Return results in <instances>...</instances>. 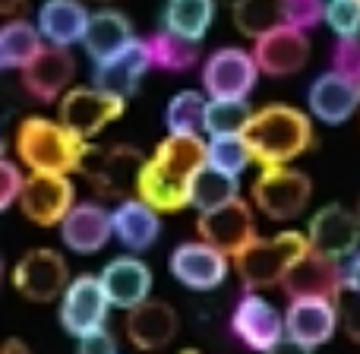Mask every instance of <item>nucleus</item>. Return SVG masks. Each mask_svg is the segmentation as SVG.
<instances>
[{
	"mask_svg": "<svg viewBox=\"0 0 360 354\" xmlns=\"http://www.w3.org/2000/svg\"><path fill=\"white\" fill-rule=\"evenodd\" d=\"M310 250V241L300 231H278L272 237L256 234L240 253L234 256L237 279L247 291H262V288L281 285L285 272L294 266L300 253Z\"/></svg>",
	"mask_w": 360,
	"mask_h": 354,
	"instance_id": "nucleus-4",
	"label": "nucleus"
},
{
	"mask_svg": "<svg viewBox=\"0 0 360 354\" xmlns=\"http://www.w3.org/2000/svg\"><path fill=\"white\" fill-rule=\"evenodd\" d=\"M133 25L130 19L124 16L120 10H98L89 16V25H86V35H82V44H86L89 57L95 63L105 61V57L117 54L127 42H133Z\"/></svg>",
	"mask_w": 360,
	"mask_h": 354,
	"instance_id": "nucleus-27",
	"label": "nucleus"
},
{
	"mask_svg": "<svg viewBox=\"0 0 360 354\" xmlns=\"http://www.w3.org/2000/svg\"><path fill=\"white\" fill-rule=\"evenodd\" d=\"M146 158L136 146H86L79 171L89 177V184L108 199H127L136 193L139 171Z\"/></svg>",
	"mask_w": 360,
	"mask_h": 354,
	"instance_id": "nucleus-5",
	"label": "nucleus"
},
{
	"mask_svg": "<svg viewBox=\"0 0 360 354\" xmlns=\"http://www.w3.org/2000/svg\"><path fill=\"white\" fill-rule=\"evenodd\" d=\"M345 288L351 294H360V247L348 256V266H345Z\"/></svg>",
	"mask_w": 360,
	"mask_h": 354,
	"instance_id": "nucleus-42",
	"label": "nucleus"
},
{
	"mask_svg": "<svg viewBox=\"0 0 360 354\" xmlns=\"http://www.w3.org/2000/svg\"><path fill=\"white\" fill-rule=\"evenodd\" d=\"M177 313L171 304H165V301H143V304H136L133 310H127V339H130V345L136 351H162L168 348L171 342H174L177 336Z\"/></svg>",
	"mask_w": 360,
	"mask_h": 354,
	"instance_id": "nucleus-22",
	"label": "nucleus"
},
{
	"mask_svg": "<svg viewBox=\"0 0 360 354\" xmlns=\"http://www.w3.org/2000/svg\"><path fill=\"white\" fill-rule=\"evenodd\" d=\"M108 310H111V301L98 275H76L60 294V326L73 339L101 329L108 323Z\"/></svg>",
	"mask_w": 360,
	"mask_h": 354,
	"instance_id": "nucleus-12",
	"label": "nucleus"
},
{
	"mask_svg": "<svg viewBox=\"0 0 360 354\" xmlns=\"http://www.w3.org/2000/svg\"><path fill=\"white\" fill-rule=\"evenodd\" d=\"M124 108L127 99L120 95H111L98 86H76L60 95V124L89 143L108 124H114L124 114Z\"/></svg>",
	"mask_w": 360,
	"mask_h": 354,
	"instance_id": "nucleus-7",
	"label": "nucleus"
},
{
	"mask_svg": "<svg viewBox=\"0 0 360 354\" xmlns=\"http://www.w3.org/2000/svg\"><path fill=\"white\" fill-rule=\"evenodd\" d=\"M323 19L338 38L360 35V0H326Z\"/></svg>",
	"mask_w": 360,
	"mask_h": 354,
	"instance_id": "nucleus-36",
	"label": "nucleus"
},
{
	"mask_svg": "<svg viewBox=\"0 0 360 354\" xmlns=\"http://www.w3.org/2000/svg\"><path fill=\"white\" fill-rule=\"evenodd\" d=\"M250 105L247 99H209L205 101V118L202 130L209 137H231V133H243L250 120Z\"/></svg>",
	"mask_w": 360,
	"mask_h": 354,
	"instance_id": "nucleus-32",
	"label": "nucleus"
},
{
	"mask_svg": "<svg viewBox=\"0 0 360 354\" xmlns=\"http://www.w3.org/2000/svg\"><path fill=\"white\" fill-rule=\"evenodd\" d=\"M196 231H199V241L212 244L215 250H221L224 256L234 260V256L256 237L253 206H250L243 196H234L224 206L205 209V212H199V218H196Z\"/></svg>",
	"mask_w": 360,
	"mask_h": 354,
	"instance_id": "nucleus-8",
	"label": "nucleus"
},
{
	"mask_svg": "<svg viewBox=\"0 0 360 354\" xmlns=\"http://www.w3.org/2000/svg\"><path fill=\"white\" fill-rule=\"evenodd\" d=\"M231 329L250 351L262 354L285 336V313H278L259 291H247L231 313Z\"/></svg>",
	"mask_w": 360,
	"mask_h": 354,
	"instance_id": "nucleus-17",
	"label": "nucleus"
},
{
	"mask_svg": "<svg viewBox=\"0 0 360 354\" xmlns=\"http://www.w3.org/2000/svg\"><path fill=\"white\" fill-rule=\"evenodd\" d=\"M177 354H202V351H196V348H184V351H177Z\"/></svg>",
	"mask_w": 360,
	"mask_h": 354,
	"instance_id": "nucleus-46",
	"label": "nucleus"
},
{
	"mask_svg": "<svg viewBox=\"0 0 360 354\" xmlns=\"http://www.w3.org/2000/svg\"><path fill=\"white\" fill-rule=\"evenodd\" d=\"M240 137L250 149V158L259 168L288 165L304 152H310L316 143L313 120L291 105H266L253 111Z\"/></svg>",
	"mask_w": 360,
	"mask_h": 354,
	"instance_id": "nucleus-2",
	"label": "nucleus"
},
{
	"mask_svg": "<svg viewBox=\"0 0 360 354\" xmlns=\"http://www.w3.org/2000/svg\"><path fill=\"white\" fill-rule=\"evenodd\" d=\"M16 156L29 171L38 175H73L79 171L86 139H79L60 120L25 118L16 127Z\"/></svg>",
	"mask_w": 360,
	"mask_h": 354,
	"instance_id": "nucleus-3",
	"label": "nucleus"
},
{
	"mask_svg": "<svg viewBox=\"0 0 360 354\" xmlns=\"http://www.w3.org/2000/svg\"><path fill=\"white\" fill-rule=\"evenodd\" d=\"M22 171L16 162L0 156V212H6L13 203H19V190H22Z\"/></svg>",
	"mask_w": 360,
	"mask_h": 354,
	"instance_id": "nucleus-39",
	"label": "nucleus"
},
{
	"mask_svg": "<svg viewBox=\"0 0 360 354\" xmlns=\"http://www.w3.org/2000/svg\"><path fill=\"white\" fill-rule=\"evenodd\" d=\"M89 16L92 13L86 10L82 0H44L38 6L35 29L41 35V42L57 44V48H73L86 35Z\"/></svg>",
	"mask_w": 360,
	"mask_h": 354,
	"instance_id": "nucleus-26",
	"label": "nucleus"
},
{
	"mask_svg": "<svg viewBox=\"0 0 360 354\" xmlns=\"http://www.w3.org/2000/svg\"><path fill=\"white\" fill-rule=\"evenodd\" d=\"M95 4H111V0H95Z\"/></svg>",
	"mask_w": 360,
	"mask_h": 354,
	"instance_id": "nucleus-49",
	"label": "nucleus"
},
{
	"mask_svg": "<svg viewBox=\"0 0 360 354\" xmlns=\"http://www.w3.org/2000/svg\"><path fill=\"white\" fill-rule=\"evenodd\" d=\"M13 285L32 304H51L70 285L67 260L51 247L29 250V253L19 256L16 269H13Z\"/></svg>",
	"mask_w": 360,
	"mask_h": 354,
	"instance_id": "nucleus-10",
	"label": "nucleus"
},
{
	"mask_svg": "<svg viewBox=\"0 0 360 354\" xmlns=\"http://www.w3.org/2000/svg\"><path fill=\"white\" fill-rule=\"evenodd\" d=\"M310 250L326 253L332 260H345L360 247V218L354 209H345L342 203H329L310 218L307 225Z\"/></svg>",
	"mask_w": 360,
	"mask_h": 354,
	"instance_id": "nucleus-16",
	"label": "nucleus"
},
{
	"mask_svg": "<svg viewBox=\"0 0 360 354\" xmlns=\"http://www.w3.org/2000/svg\"><path fill=\"white\" fill-rule=\"evenodd\" d=\"M41 48V35L29 19H10L0 25V70H22Z\"/></svg>",
	"mask_w": 360,
	"mask_h": 354,
	"instance_id": "nucleus-28",
	"label": "nucleus"
},
{
	"mask_svg": "<svg viewBox=\"0 0 360 354\" xmlns=\"http://www.w3.org/2000/svg\"><path fill=\"white\" fill-rule=\"evenodd\" d=\"M76 203V190L67 175H38L32 171L19 190V209L38 228H54Z\"/></svg>",
	"mask_w": 360,
	"mask_h": 354,
	"instance_id": "nucleus-13",
	"label": "nucleus"
},
{
	"mask_svg": "<svg viewBox=\"0 0 360 354\" xmlns=\"http://www.w3.org/2000/svg\"><path fill=\"white\" fill-rule=\"evenodd\" d=\"M171 275L190 291H215L224 285L231 272V263L221 250H215L205 241H184L174 247L168 260Z\"/></svg>",
	"mask_w": 360,
	"mask_h": 354,
	"instance_id": "nucleus-14",
	"label": "nucleus"
},
{
	"mask_svg": "<svg viewBox=\"0 0 360 354\" xmlns=\"http://www.w3.org/2000/svg\"><path fill=\"white\" fill-rule=\"evenodd\" d=\"M250 162H253V158H250V149H247L240 133H231V137H209V143H205V165L221 171V175H228V177H240Z\"/></svg>",
	"mask_w": 360,
	"mask_h": 354,
	"instance_id": "nucleus-34",
	"label": "nucleus"
},
{
	"mask_svg": "<svg viewBox=\"0 0 360 354\" xmlns=\"http://www.w3.org/2000/svg\"><path fill=\"white\" fill-rule=\"evenodd\" d=\"M313 196V184L304 171L288 168V165H272L262 168L259 177L250 187L253 206L272 222H291L307 209Z\"/></svg>",
	"mask_w": 360,
	"mask_h": 354,
	"instance_id": "nucleus-6",
	"label": "nucleus"
},
{
	"mask_svg": "<svg viewBox=\"0 0 360 354\" xmlns=\"http://www.w3.org/2000/svg\"><path fill=\"white\" fill-rule=\"evenodd\" d=\"M307 108H310L313 118L329 127L348 124L360 108L357 82L345 80L342 73L329 70V73L316 76V80L310 82V89H307Z\"/></svg>",
	"mask_w": 360,
	"mask_h": 354,
	"instance_id": "nucleus-21",
	"label": "nucleus"
},
{
	"mask_svg": "<svg viewBox=\"0 0 360 354\" xmlns=\"http://www.w3.org/2000/svg\"><path fill=\"white\" fill-rule=\"evenodd\" d=\"M76 76V61L70 48L44 44L35 57L22 67V86L35 101H57L70 89Z\"/></svg>",
	"mask_w": 360,
	"mask_h": 354,
	"instance_id": "nucleus-18",
	"label": "nucleus"
},
{
	"mask_svg": "<svg viewBox=\"0 0 360 354\" xmlns=\"http://www.w3.org/2000/svg\"><path fill=\"white\" fill-rule=\"evenodd\" d=\"M354 212H357V218H360V199H357V209Z\"/></svg>",
	"mask_w": 360,
	"mask_h": 354,
	"instance_id": "nucleus-48",
	"label": "nucleus"
},
{
	"mask_svg": "<svg viewBox=\"0 0 360 354\" xmlns=\"http://www.w3.org/2000/svg\"><path fill=\"white\" fill-rule=\"evenodd\" d=\"M323 10H326L323 0H285V23L310 32L313 25L323 23Z\"/></svg>",
	"mask_w": 360,
	"mask_h": 354,
	"instance_id": "nucleus-38",
	"label": "nucleus"
},
{
	"mask_svg": "<svg viewBox=\"0 0 360 354\" xmlns=\"http://www.w3.org/2000/svg\"><path fill=\"white\" fill-rule=\"evenodd\" d=\"M259 67L253 51L243 48H218L202 63V89L209 99H247L256 89Z\"/></svg>",
	"mask_w": 360,
	"mask_h": 354,
	"instance_id": "nucleus-11",
	"label": "nucleus"
},
{
	"mask_svg": "<svg viewBox=\"0 0 360 354\" xmlns=\"http://www.w3.org/2000/svg\"><path fill=\"white\" fill-rule=\"evenodd\" d=\"M338 329V304L319 298H294L285 310V336L319 348Z\"/></svg>",
	"mask_w": 360,
	"mask_h": 354,
	"instance_id": "nucleus-23",
	"label": "nucleus"
},
{
	"mask_svg": "<svg viewBox=\"0 0 360 354\" xmlns=\"http://www.w3.org/2000/svg\"><path fill=\"white\" fill-rule=\"evenodd\" d=\"M281 291L288 298H319L338 304L345 291V266L342 260H332L326 253L307 250L294 260V266L281 279Z\"/></svg>",
	"mask_w": 360,
	"mask_h": 354,
	"instance_id": "nucleus-9",
	"label": "nucleus"
},
{
	"mask_svg": "<svg viewBox=\"0 0 360 354\" xmlns=\"http://www.w3.org/2000/svg\"><path fill=\"white\" fill-rule=\"evenodd\" d=\"M111 231L130 253H146L162 234V212L139 196H127L114 206Z\"/></svg>",
	"mask_w": 360,
	"mask_h": 354,
	"instance_id": "nucleus-25",
	"label": "nucleus"
},
{
	"mask_svg": "<svg viewBox=\"0 0 360 354\" xmlns=\"http://www.w3.org/2000/svg\"><path fill=\"white\" fill-rule=\"evenodd\" d=\"M234 196H240L237 177H228V175H221V171L205 165V168L196 175V180H193L190 206H196L199 212H205V209H215V206H224Z\"/></svg>",
	"mask_w": 360,
	"mask_h": 354,
	"instance_id": "nucleus-33",
	"label": "nucleus"
},
{
	"mask_svg": "<svg viewBox=\"0 0 360 354\" xmlns=\"http://www.w3.org/2000/svg\"><path fill=\"white\" fill-rule=\"evenodd\" d=\"M338 329H345V336L360 345V294H351V301L338 310Z\"/></svg>",
	"mask_w": 360,
	"mask_h": 354,
	"instance_id": "nucleus-41",
	"label": "nucleus"
},
{
	"mask_svg": "<svg viewBox=\"0 0 360 354\" xmlns=\"http://www.w3.org/2000/svg\"><path fill=\"white\" fill-rule=\"evenodd\" d=\"M262 354H313V348H310V345H304V342H297V339L281 336L272 348H266Z\"/></svg>",
	"mask_w": 360,
	"mask_h": 354,
	"instance_id": "nucleus-43",
	"label": "nucleus"
},
{
	"mask_svg": "<svg viewBox=\"0 0 360 354\" xmlns=\"http://www.w3.org/2000/svg\"><path fill=\"white\" fill-rule=\"evenodd\" d=\"M212 19H215V0H168L162 23L165 29L177 32L190 42H202Z\"/></svg>",
	"mask_w": 360,
	"mask_h": 354,
	"instance_id": "nucleus-30",
	"label": "nucleus"
},
{
	"mask_svg": "<svg viewBox=\"0 0 360 354\" xmlns=\"http://www.w3.org/2000/svg\"><path fill=\"white\" fill-rule=\"evenodd\" d=\"M29 0H0V16H16Z\"/></svg>",
	"mask_w": 360,
	"mask_h": 354,
	"instance_id": "nucleus-45",
	"label": "nucleus"
},
{
	"mask_svg": "<svg viewBox=\"0 0 360 354\" xmlns=\"http://www.w3.org/2000/svg\"><path fill=\"white\" fill-rule=\"evenodd\" d=\"M332 70L360 86V35L338 38L335 48H332Z\"/></svg>",
	"mask_w": 360,
	"mask_h": 354,
	"instance_id": "nucleus-37",
	"label": "nucleus"
},
{
	"mask_svg": "<svg viewBox=\"0 0 360 354\" xmlns=\"http://www.w3.org/2000/svg\"><path fill=\"white\" fill-rule=\"evenodd\" d=\"M146 44H149L152 67L168 70V73H184L199 61V42H190L171 29H158L155 35L146 38Z\"/></svg>",
	"mask_w": 360,
	"mask_h": 354,
	"instance_id": "nucleus-29",
	"label": "nucleus"
},
{
	"mask_svg": "<svg viewBox=\"0 0 360 354\" xmlns=\"http://www.w3.org/2000/svg\"><path fill=\"white\" fill-rule=\"evenodd\" d=\"M114 237L111 212L101 203H73V209L60 222V241L67 250L79 256H95Z\"/></svg>",
	"mask_w": 360,
	"mask_h": 354,
	"instance_id": "nucleus-20",
	"label": "nucleus"
},
{
	"mask_svg": "<svg viewBox=\"0 0 360 354\" xmlns=\"http://www.w3.org/2000/svg\"><path fill=\"white\" fill-rule=\"evenodd\" d=\"M149 70H152L149 44H146V38H133L117 54L95 63V86L111 95H120V99H130Z\"/></svg>",
	"mask_w": 360,
	"mask_h": 354,
	"instance_id": "nucleus-19",
	"label": "nucleus"
},
{
	"mask_svg": "<svg viewBox=\"0 0 360 354\" xmlns=\"http://www.w3.org/2000/svg\"><path fill=\"white\" fill-rule=\"evenodd\" d=\"M357 92H360V86H357Z\"/></svg>",
	"mask_w": 360,
	"mask_h": 354,
	"instance_id": "nucleus-50",
	"label": "nucleus"
},
{
	"mask_svg": "<svg viewBox=\"0 0 360 354\" xmlns=\"http://www.w3.org/2000/svg\"><path fill=\"white\" fill-rule=\"evenodd\" d=\"M205 168V143L199 133H168L139 171L136 196L158 212H180L190 206L196 175Z\"/></svg>",
	"mask_w": 360,
	"mask_h": 354,
	"instance_id": "nucleus-1",
	"label": "nucleus"
},
{
	"mask_svg": "<svg viewBox=\"0 0 360 354\" xmlns=\"http://www.w3.org/2000/svg\"><path fill=\"white\" fill-rule=\"evenodd\" d=\"M0 279H4V260H0Z\"/></svg>",
	"mask_w": 360,
	"mask_h": 354,
	"instance_id": "nucleus-47",
	"label": "nucleus"
},
{
	"mask_svg": "<svg viewBox=\"0 0 360 354\" xmlns=\"http://www.w3.org/2000/svg\"><path fill=\"white\" fill-rule=\"evenodd\" d=\"M98 279L111 307H120V310H133L152 294V269L139 256H117L101 269Z\"/></svg>",
	"mask_w": 360,
	"mask_h": 354,
	"instance_id": "nucleus-24",
	"label": "nucleus"
},
{
	"mask_svg": "<svg viewBox=\"0 0 360 354\" xmlns=\"http://www.w3.org/2000/svg\"><path fill=\"white\" fill-rule=\"evenodd\" d=\"M253 61H256V67H259V73L272 76V80L294 76L310 61V38H307L304 29L285 23V25H278V29L256 38Z\"/></svg>",
	"mask_w": 360,
	"mask_h": 354,
	"instance_id": "nucleus-15",
	"label": "nucleus"
},
{
	"mask_svg": "<svg viewBox=\"0 0 360 354\" xmlns=\"http://www.w3.org/2000/svg\"><path fill=\"white\" fill-rule=\"evenodd\" d=\"M0 354H32V348L22 339H6V342L0 345Z\"/></svg>",
	"mask_w": 360,
	"mask_h": 354,
	"instance_id": "nucleus-44",
	"label": "nucleus"
},
{
	"mask_svg": "<svg viewBox=\"0 0 360 354\" xmlns=\"http://www.w3.org/2000/svg\"><path fill=\"white\" fill-rule=\"evenodd\" d=\"M76 342H79L76 345V354H117V339H114L105 326L82 339H76Z\"/></svg>",
	"mask_w": 360,
	"mask_h": 354,
	"instance_id": "nucleus-40",
	"label": "nucleus"
},
{
	"mask_svg": "<svg viewBox=\"0 0 360 354\" xmlns=\"http://www.w3.org/2000/svg\"><path fill=\"white\" fill-rule=\"evenodd\" d=\"M205 95L196 89H184L165 108V127L168 133H199L205 118Z\"/></svg>",
	"mask_w": 360,
	"mask_h": 354,
	"instance_id": "nucleus-35",
	"label": "nucleus"
},
{
	"mask_svg": "<svg viewBox=\"0 0 360 354\" xmlns=\"http://www.w3.org/2000/svg\"><path fill=\"white\" fill-rule=\"evenodd\" d=\"M231 19L240 35L256 42L259 35L285 25V0H234Z\"/></svg>",
	"mask_w": 360,
	"mask_h": 354,
	"instance_id": "nucleus-31",
	"label": "nucleus"
}]
</instances>
